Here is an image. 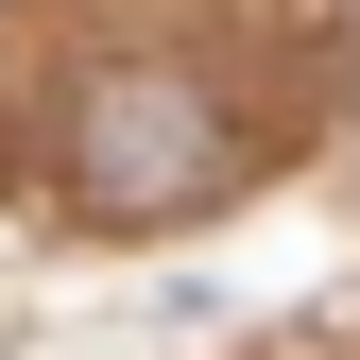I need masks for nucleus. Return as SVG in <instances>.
Returning <instances> with one entry per match:
<instances>
[{
  "label": "nucleus",
  "mask_w": 360,
  "mask_h": 360,
  "mask_svg": "<svg viewBox=\"0 0 360 360\" xmlns=\"http://www.w3.org/2000/svg\"><path fill=\"white\" fill-rule=\"evenodd\" d=\"M69 172H86V206H120V223L206 206L223 120H206V86H172V69H103V86L69 103Z\"/></svg>",
  "instance_id": "nucleus-1"
}]
</instances>
